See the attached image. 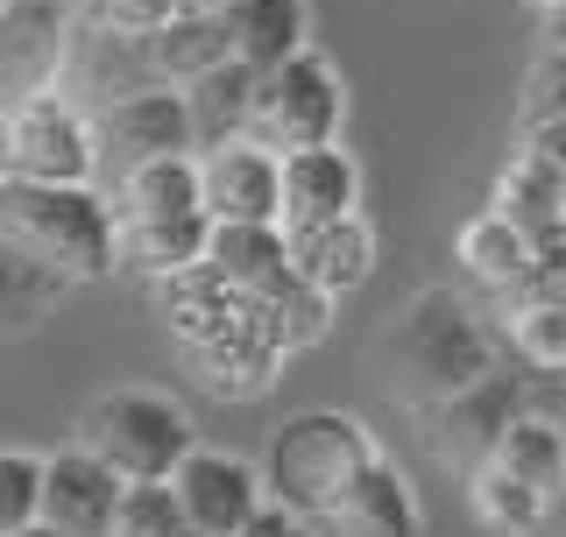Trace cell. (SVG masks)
<instances>
[{"label":"cell","mask_w":566,"mask_h":537,"mask_svg":"<svg viewBox=\"0 0 566 537\" xmlns=\"http://www.w3.org/2000/svg\"><path fill=\"white\" fill-rule=\"evenodd\" d=\"M255 85H262V71L255 64H241V57H227V64H212L206 78H191L185 93H191V114H199V141L212 149V141H227V135H248V114H255Z\"/></svg>","instance_id":"cb8c5ba5"},{"label":"cell","mask_w":566,"mask_h":537,"mask_svg":"<svg viewBox=\"0 0 566 537\" xmlns=\"http://www.w3.org/2000/svg\"><path fill=\"white\" fill-rule=\"evenodd\" d=\"M120 481L93 445H64V453L43 460V524H57L71 537H106L120 509Z\"/></svg>","instance_id":"7c38bea8"},{"label":"cell","mask_w":566,"mask_h":537,"mask_svg":"<svg viewBox=\"0 0 566 537\" xmlns=\"http://www.w3.org/2000/svg\"><path fill=\"white\" fill-rule=\"evenodd\" d=\"M489 206L503 212V220H517L524 234L545 241V234H559V227H566V170L538 149V141H524V149L503 164V177H495Z\"/></svg>","instance_id":"d6986e66"},{"label":"cell","mask_w":566,"mask_h":537,"mask_svg":"<svg viewBox=\"0 0 566 537\" xmlns=\"http://www.w3.org/2000/svg\"><path fill=\"white\" fill-rule=\"evenodd\" d=\"M495 460H503L510 474L538 481V488H559L566 481V424L545 418V410H524V418L503 432V445H495Z\"/></svg>","instance_id":"d4e9b609"},{"label":"cell","mask_w":566,"mask_h":537,"mask_svg":"<svg viewBox=\"0 0 566 537\" xmlns=\"http://www.w3.org/2000/svg\"><path fill=\"white\" fill-rule=\"evenodd\" d=\"M531 410V389H524V375H510V368H489L474 389H460V397H447L439 410H424L432 418V445H439V460H453V467H482V460H495V445H503V432L517 424Z\"/></svg>","instance_id":"9c48e42d"},{"label":"cell","mask_w":566,"mask_h":537,"mask_svg":"<svg viewBox=\"0 0 566 537\" xmlns=\"http://www.w3.org/2000/svg\"><path fill=\"white\" fill-rule=\"evenodd\" d=\"M318 537H424V509L411 495V481L397 474V460L376 453L361 467V481L347 488V503L333 509V524Z\"/></svg>","instance_id":"5bb4252c"},{"label":"cell","mask_w":566,"mask_h":537,"mask_svg":"<svg viewBox=\"0 0 566 537\" xmlns=\"http://www.w3.org/2000/svg\"><path fill=\"white\" fill-rule=\"evenodd\" d=\"M43 516V460L35 453H0V537Z\"/></svg>","instance_id":"4316f807"},{"label":"cell","mask_w":566,"mask_h":537,"mask_svg":"<svg viewBox=\"0 0 566 537\" xmlns=\"http://www.w3.org/2000/svg\"><path fill=\"white\" fill-rule=\"evenodd\" d=\"M71 64V8L64 0H0V106L57 93Z\"/></svg>","instance_id":"ba28073f"},{"label":"cell","mask_w":566,"mask_h":537,"mask_svg":"<svg viewBox=\"0 0 566 537\" xmlns=\"http://www.w3.org/2000/svg\"><path fill=\"white\" fill-rule=\"evenodd\" d=\"M14 128V177H43V185H93L99 177V128L57 93H35L8 106Z\"/></svg>","instance_id":"52a82bcc"},{"label":"cell","mask_w":566,"mask_h":537,"mask_svg":"<svg viewBox=\"0 0 566 537\" xmlns=\"http://www.w3.org/2000/svg\"><path fill=\"white\" fill-rule=\"evenodd\" d=\"M291 262H297V276L318 283L326 297L361 291L368 268H376V227H368L361 212L326 220V227H305V234H291Z\"/></svg>","instance_id":"ac0fdd59"},{"label":"cell","mask_w":566,"mask_h":537,"mask_svg":"<svg viewBox=\"0 0 566 537\" xmlns=\"http://www.w3.org/2000/svg\"><path fill=\"white\" fill-rule=\"evenodd\" d=\"M78 291L71 276H57L50 262H35L29 248H14L8 234H0V339H22L35 333L57 304Z\"/></svg>","instance_id":"ffe728a7"},{"label":"cell","mask_w":566,"mask_h":537,"mask_svg":"<svg viewBox=\"0 0 566 537\" xmlns=\"http://www.w3.org/2000/svg\"><path fill=\"white\" fill-rule=\"evenodd\" d=\"M106 537H199V530H191V516H185L170 481H128Z\"/></svg>","instance_id":"484cf974"},{"label":"cell","mask_w":566,"mask_h":537,"mask_svg":"<svg viewBox=\"0 0 566 537\" xmlns=\"http://www.w3.org/2000/svg\"><path fill=\"white\" fill-rule=\"evenodd\" d=\"M517 114H524V128H545V120H566V50H559V43H545V50H538V64L524 71Z\"/></svg>","instance_id":"83f0119b"},{"label":"cell","mask_w":566,"mask_h":537,"mask_svg":"<svg viewBox=\"0 0 566 537\" xmlns=\"http://www.w3.org/2000/svg\"><path fill=\"white\" fill-rule=\"evenodd\" d=\"M0 234L50 262L71 283L114 276V206L93 185H43V177H8L0 185Z\"/></svg>","instance_id":"3957f363"},{"label":"cell","mask_w":566,"mask_h":537,"mask_svg":"<svg viewBox=\"0 0 566 537\" xmlns=\"http://www.w3.org/2000/svg\"><path fill=\"white\" fill-rule=\"evenodd\" d=\"M93 14H99V22L106 29H164L170 22V14H177V0H93Z\"/></svg>","instance_id":"f1b7e54d"},{"label":"cell","mask_w":566,"mask_h":537,"mask_svg":"<svg viewBox=\"0 0 566 537\" xmlns=\"http://www.w3.org/2000/svg\"><path fill=\"white\" fill-rule=\"evenodd\" d=\"M453 262H460V276L474 283V291H489V297H503V291H517V283L538 268V234H524L517 220H503V212H482V220H468L453 234Z\"/></svg>","instance_id":"e0dca14e"},{"label":"cell","mask_w":566,"mask_h":537,"mask_svg":"<svg viewBox=\"0 0 566 537\" xmlns=\"http://www.w3.org/2000/svg\"><path fill=\"white\" fill-rule=\"evenodd\" d=\"M376 453L382 445L361 418H347V410H297V418H283L270 432L262 481H270V495L283 509H297L312 530H326Z\"/></svg>","instance_id":"7a4b0ae2"},{"label":"cell","mask_w":566,"mask_h":537,"mask_svg":"<svg viewBox=\"0 0 566 537\" xmlns=\"http://www.w3.org/2000/svg\"><path fill=\"white\" fill-rule=\"evenodd\" d=\"M545 43L566 50V0H553V8H545Z\"/></svg>","instance_id":"1f68e13d"},{"label":"cell","mask_w":566,"mask_h":537,"mask_svg":"<svg viewBox=\"0 0 566 537\" xmlns=\"http://www.w3.org/2000/svg\"><path fill=\"white\" fill-rule=\"evenodd\" d=\"M170 212H206L199 156H156V164L120 170L114 220H170Z\"/></svg>","instance_id":"44dd1931"},{"label":"cell","mask_w":566,"mask_h":537,"mask_svg":"<svg viewBox=\"0 0 566 537\" xmlns=\"http://www.w3.org/2000/svg\"><path fill=\"white\" fill-rule=\"evenodd\" d=\"M14 177V128H8V106H0V185Z\"/></svg>","instance_id":"4dcf8cb0"},{"label":"cell","mask_w":566,"mask_h":537,"mask_svg":"<svg viewBox=\"0 0 566 537\" xmlns=\"http://www.w3.org/2000/svg\"><path fill=\"white\" fill-rule=\"evenodd\" d=\"M177 503H185L191 530L199 537H227L234 524H248L262 503H270V481H262V467H248V460L234 453H206V445H191L185 467L170 474Z\"/></svg>","instance_id":"8fae6325"},{"label":"cell","mask_w":566,"mask_h":537,"mask_svg":"<svg viewBox=\"0 0 566 537\" xmlns=\"http://www.w3.org/2000/svg\"><path fill=\"white\" fill-rule=\"evenodd\" d=\"M220 22L234 35V57L255 71L305 50V0H220Z\"/></svg>","instance_id":"7402d4cb"},{"label":"cell","mask_w":566,"mask_h":537,"mask_svg":"<svg viewBox=\"0 0 566 537\" xmlns=\"http://www.w3.org/2000/svg\"><path fill=\"white\" fill-rule=\"evenodd\" d=\"M489 368H495V339L453 291H418L376 333V375L418 410H439L447 397L474 389Z\"/></svg>","instance_id":"6da1fadb"},{"label":"cell","mask_w":566,"mask_h":537,"mask_svg":"<svg viewBox=\"0 0 566 537\" xmlns=\"http://www.w3.org/2000/svg\"><path fill=\"white\" fill-rule=\"evenodd\" d=\"M340 120H347L340 71H333V64L305 43L297 57H283V64L262 71V85H255V114H248V135L270 141L276 156H291V149L340 141Z\"/></svg>","instance_id":"5b68a950"},{"label":"cell","mask_w":566,"mask_h":537,"mask_svg":"<svg viewBox=\"0 0 566 537\" xmlns=\"http://www.w3.org/2000/svg\"><path fill=\"white\" fill-rule=\"evenodd\" d=\"M78 445H93L120 481H170L199 439L185 410L156 389H106L78 410Z\"/></svg>","instance_id":"277c9868"},{"label":"cell","mask_w":566,"mask_h":537,"mask_svg":"<svg viewBox=\"0 0 566 537\" xmlns=\"http://www.w3.org/2000/svg\"><path fill=\"white\" fill-rule=\"evenodd\" d=\"M93 128H99V164H114V170L199 149V114H191L185 85H142V93L106 99L93 114Z\"/></svg>","instance_id":"8992f818"},{"label":"cell","mask_w":566,"mask_h":537,"mask_svg":"<svg viewBox=\"0 0 566 537\" xmlns=\"http://www.w3.org/2000/svg\"><path fill=\"white\" fill-rule=\"evenodd\" d=\"M177 14H220V0H177Z\"/></svg>","instance_id":"836d02e7"},{"label":"cell","mask_w":566,"mask_h":537,"mask_svg":"<svg viewBox=\"0 0 566 537\" xmlns=\"http://www.w3.org/2000/svg\"><path fill=\"white\" fill-rule=\"evenodd\" d=\"M517 8H538V14H545V8H553V0H517Z\"/></svg>","instance_id":"e575fe53"},{"label":"cell","mask_w":566,"mask_h":537,"mask_svg":"<svg viewBox=\"0 0 566 537\" xmlns=\"http://www.w3.org/2000/svg\"><path fill=\"white\" fill-rule=\"evenodd\" d=\"M212 220H276L283 227V156L255 135H227L199 156Z\"/></svg>","instance_id":"30bf717a"},{"label":"cell","mask_w":566,"mask_h":537,"mask_svg":"<svg viewBox=\"0 0 566 537\" xmlns=\"http://www.w3.org/2000/svg\"><path fill=\"white\" fill-rule=\"evenodd\" d=\"M206 241H212V212H170V220H114V262L128 276H149V283H170L185 268L206 262Z\"/></svg>","instance_id":"9a60e30c"},{"label":"cell","mask_w":566,"mask_h":537,"mask_svg":"<svg viewBox=\"0 0 566 537\" xmlns=\"http://www.w3.org/2000/svg\"><path fill=\"white\" fill-rule=\"evenodd\" d=\"M503 339L531 375H566V291L545 283L538 268L503 291Z\"/></svg>","instance_id":"2e32d148"},{"label":"cell","mask_w":566,"mask_h":537,"mask_svg":"<svg viewBox=\"0 0 566 537\" xmlns=\"http://www.w3.org/2000/svg\"><path fill=\"white\" fill-rule=\"evenodd\" d=\"M227 537H318V530H312V524H305L297 509H283L276 495H270V503H262L255 516H248V524H234Z\"/></svg>","instance_id":"f546056e"},{"label":"cell","mask_w":566,"mask_h":537,"mask_svg":"<svg viewBox=\"0 0 566 537\" xmlns=\"http://www.w3.org/2000/svg\"><path fill=\"white\" fill-rule=\"evenodd\" d=\"M468 503H474V516H482L495 537H531L545 524V509H553V488L510 474L503 460H482V467L468 474Z\"/></svg>","instance_id":"603a6c76"},{"label":"cell","mask_w":566,"mask_h":537,"mask_svg":"<svg viewBox=\"0 0 566 537\" xmlns=\"http://www.w3.org/2000/svg\"><path fill=\"white\" fill-rule=\"evenodd\" d=\"M347 212H361V170H354V156L340 141H318V149L283 156V234L347 220Z\"/></svg>","instance_id":"4fadbf2b"},{"label":"cell","mask_w":566,"mask_h":537,"mask_svg":"<svg viewBox=\"0 0 566 537\" xmlns=\"http://www.w3.org/2000/svg\"><path fill=\"white\" fill-rule=\"evenodd\" d=\"M8 537H71V530H57V524H43V516H35V524H22V530H8Z\"/></svg>","instance_id":"d6a6232c"}]
</instances>
